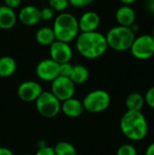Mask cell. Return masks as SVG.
Returning <instances> with one entry per match:
<instances>
[{
  "instance_id": "cell-1",
  "label": "cell",
  "mask_w": 154,
  "mask_h": 155,
  "mask_svg": "<svg viewBox=\"0 0 154 155\" xmlns=\"http://www.w3.org/2000/svg\"><path fill=\"white\" fill-rule=\"evenodd\" d=\"M76 49L78 53L87 59L101 57L108 48L104 35L93 32H81L76 37Z\"/></svg>"
},
{
  "instance_id": "cell-2",
  "label": "cell",
  "mask_w": 154,
  "mask_h": 155,
  "mask_svg": "<svg viewBox=\"0 0 154 155\" xmlns=\"http://www.w3.org/2000/svg\"><path fill=\"white\" fill-rule=\"evenodd\" d=\"M120 128L123 135L131 141L143 140L148 134V123L142 111H128L123 115Z\"/></svg>"
},
{
  "instance_id": "cell-3",
  "label": "cell",
  "mask_w": 154,
  "mask_h": 155,
  "mask_svg": "<svg viewBox=\"0 0 154 155\" xmlns=\"http://www.w3.org/2000/svg\"><path fill=\"white\" fill-rule=\"evenodd\" d=\"M52 28L55 39L65 43H70L75 39L79 33L78 20L72 14L65 12H63L55 18Z\"/></svg>"
},
{
  "instance_id": "cell-4",
  "label": "cell",
  "mask_w": 154,
  "mask_h": 155,
  "mask_svg": "<svg viewBox=\"0 0 154 155\" xmlns=\"http://www.w3.org/2000/svg\"><path fill=\"white\" fill-rule=\"evenodd\" d=\"M108 47L114 51L123 52L131 48L134 38L135 33L130 27L116 25L112 27L105 35Z\"/></svg>"
},
{
  "instance_id": "cell-5",
  "label": "cell",
  "mask_w": 154,
  "mask_h": 155,
  "mask_svg": "<svg viewBox=\"0 0 154 155\" xmlns=\"http://www.w3.org/2000/svg\"><path fill=\"white\" fill-rule=\"evenodd\" d=\"M82 102L84 110L92 114H98L110 106L111 96L106 91L98 89L87 94Z\"/></svg>"
},
{
  "instance_id": "cell-6",
  "label": "cell",
  "mask_w": 154,
  "mask_h": 155,
  "mask_svg": "<svg viewBox=\"0 0 154 155\" xmlns=\"http://www.w3.org/2000/svg\"><path fill=\"white\" fill-rule=\"evenodd\" d=\"M34 102L37 112L45 118H53L61 111V102L51 91H43Z\"/></svg>"
},
{
  "instance_id": "cell-7",
  "label": "cell",
  "mask_w": 154,
  "mask_h": 155,
  "mask_svg": "<svg viewBox=\"0 0 154 155\" xmlns=\"http://www.w3.org/2000/svg\"><path fill=\"white\" fill-rule=\"evenodd\" d=\"M132 54L138 60H148L154 55V39L151 35H142L134 38L130 48Z\"/></svg>"
},
{
  "instance_id": "cell-8",
  "label": "cell",
  "mask_w": 154,
  "mask_h": 155,
  "mask_svg": "<svg viewBox=\"0 0 154 155\" xmlns=\"http://www.w3.org/2000/svg\"><path fill=\"white\" fill-rule=\"evenodd\" d=\"M51 83V92L60 102L74 97L75 94V84L69 77L59 75Z\"/></svg>"
},
{
  "instance_id": "cell-9",
  "label": "cell",
  "mask_w": 154,
  "mask_h": 155,
  "mask_svg": "<svg viewBox=\"0 0 154 155\" xmlns=\"http://www.w3.org/2000/svg\"><path fill=\"white\" fill-rule=\"evenodd\" d=\"M37 77L44 82H53L59 76V64L53 59H44L40 61L35 67Z\"/></svg>"
},
{
  "instance_id": "cell-10",
  "label": "cell",
  "mask_w": 154,
  "mask_h": 155,
  "mask_svg": "<svg viewBox=\"0 0 154 155\" xmlns=\"http://www.w3.org/2000/svg\"><path fill=\"white\" fill-rule=\"evenodd\" d=\"M72 57L73 50L68 43L55 40L50 45V58L59 64L70 62Z\"/></svg>"
},
{
  "instance_id": "cell-11",
  "label": "cell",
  "mask_w": 154,
  "mask_h": 155,
  "mask_svg": "<svg viewBox=\"0 0 154 155\" xmlns=\"http://www.w3.org/2000/svg\"><path fill=\"white\" fill-rule=\"evenodd\" d=\"M42 92V86L34 81H25L17 88V95L24 102H34Z\"/></svg>"
},
{
  "instance_id": "cell-12",
  "label": "cell",
  "mask_w": 154,
  "mask_h": 155,
  "mask_svg": "<svg viewBox=\"0 0 154 155\" xmlns=\"http://www.w3.org/2000/svg\"><path fill=\"white\" fill-rule=\"evenodd\" d=\"M100 16L96 12L87 11L84 13L78 20L79 30L81 32L96 31L100 25Z\"/></svg>"
},
{
  "instance_id": "cell-13",
  "label": "cell",
  "mask_w": 154,
  "mask_h": 155,
  "mask_svg": "<svg viewBox=\"0 0 154 155\" xmlns=\"http://www.w3.org/2000/svg\"><path fill=\"white\" fill-rule=\"evenodd\" d=\"M17 17L25 25H34L41 20L40 9L34 5H25L21 8Z\"/></svg>"
},
{
  "instance_id": "cell-14",
  "label": "cell",
  "mask_w": 154,
  "mask_h": 155,
  "mask_svg": "<svg viewBox=\"0 0 154 155\" xmlns=\"http://www.w3.org/2000/svg\"><path fill=\"white\" fill-rule=\"evenodd\" d=\"M61 111L63 114L71 118H76L83 114L84 108L83 105V102L72 97L67 99L61 104Z\"/></svg>"
},
{
  "instance_id": "cell-15",
  "label": "cell",
  "mask_w": 154,
  "mask_h": 155,
  "mask_svg": "<svg viewBox=\"0 0 154 155\" xmlns=\"http://www.w3.org/2000/svg\"><path fill=\"white\" fill-rule=\"evenodd\" d=\"M115 18L119 25L130 27L136 21V13L130 5H123L117 9Z\"/></svg>"
},
{
  "instance_id": "cell-16",
  "label": "cell",
  "mask_w": 154,
  "mask_h": 155,
  "mask_svg": "<svg viewBox=\"0 0 154 155\" xmlns=\"http://www.w3.org/2000/svg\"><path fill=\"white\" fill-rule=\"evenodd\" d=\"M17 20V15L15 9L6 5L0 6V28L4 30L11 29L15 26Z\"/></svg>"
},
{
  "instance_id": "cell-17",
  "label": "cell",
  "mask_w": 154,
  "mask_h": 155,
  "mask_svg": "<svg viewBox=\"0 0 154 155\" xmlns=\"http://www.w3.org/2000/svg\"><path fill=\"white\" fill-rule=\"evenodd\" d=\"M35 39L37 43L41 45H51L56 39L52 27L44 26L37 30L35 33Z\"/></svg>"
},
{
  "instance_id": "cell-18",
  "label": "cell",
  "mask_w": 154,
  "mask_h": 155,
  "mask_svg": "<svg viewBox=\"0 0 154 155\" xmlns=\"http://www.w3.org/2000/svg\"><path fill=\"white\" fill-rule=\"evenodd\" d=\"M144 104V96L137 92H133L128 94L125 100V105L128 111H142Z\"/></svg>"
},
{
  "instance_id": "cell-19",
  "label": "cell",
  "mask_w": 154,
  "mask_h": 155,
  "mask_svg": "<svg viewBox=\"0 0 154 155\" xmlns=\"http://www.w3.org/2000/svg\"><path fill=\"white\" fill-rule=\"evenodd\" d=\"M16 62L11 56L0 57V77H9L16 71Z\"/></svg>"
},
{
  "instance_id": "cell-20",
  "label": "cell",
  "mask_w": 154,
  "mask_h": 155,
  "mask_svg": "<svg viewBox=\"0 0 154 155\" xmlns=\"http://www.w3.org/2000/svg\"><path fill=\"white\" fill-rule=\"evenodd\" d=\"M89 75V70L86 66L83 64H75L74 65L73 72L69 78L74 84H83L88 80Z\"/></svg>"
},
{
  "instance_id": "cell-21",
  "label": "cell",
  "mask_w": 154,
  "mask_h": 155,
  "mask_svg": "<svg viewBox=\"0 0 154 155\" xmlns=\"http://www.w3.org/2000/svg\"><path fill=\"white\" fill-rule=\"evenodd\" d=\"M55 155H76L75 147L69 142L62 141L55 144L54 147Z\"/></svg>"
},
{
  "instance_id": "cell-22",
  "label": "cell",
  "mask_w": 154,
  "mask_h": 155,
  "mask_svg": "<svg viewBox=\"0 0 154 155\" xmlns=\"http://www.w3.org/2000/svg\"><path fill=\"white\" fill-rule=\"evenodd\" d=\"M49 6L55 12H64L69 5L68 0H48Z\"/></svg>"
},
{
  "instance_id": "cell-23",
  "label": "cell",
  "mask_w": 154,
  "mask_h": 155,
  "mask_svg": "<svg viewBox=\"0 0 154 155\" xmlns=\"http://www.w3.org/2000/svg\"><path fill=\"white\" fill-rule=\"evenodd\" d=\"M116 155H138V153L136 148L133 144L125 143L118 148Z\"/></svg>"
},
{
  "instance_id": "cell-24",
  "label": "cell",
  "mask_w": 154,
  "mask_h": 155,
  "mask_svg": "<svg viewBox=\"0 0 154 155\" xmlns=\"http://www.w3.org/2000/svg\"><path fill=\"white\" fill-rule=\"evenodd\" d=\"M73 68H74V65L70 62L60 64H59V75L70 77V75L73 72Z\"/></svg>"
},
{
  "instance_id": "cell-25",
  "label": "cell",
  "mask_w": 154,
  "mask_h": 155,
  "mask_svg": "<svg viewBox=\"0 0 154 155\" xmlns=\"http://www.w3.org/2000/svg\"><path fill=\"white\" fill-rule=\"evenodd\" d=\"M54 11L50 7H44L43 9H40V15H41V20H44V21H49L54 17Z\"/></svg>"
},
{
  "instance_id": "cell-26",
  "label": "cell",
  "mask_w": 154,
  "mask_h": 155,
  "mask_svg": "<svg viewBox=\"0 0 154 155\" xmlns=\"http://www.w3.org/2000/svg\"><path fill=\"white\" fill-rule=\"evenodd\" d=\"M144 100H145V104L154 109V86L149 88L144 95Z\"/></svg>"
},
{
  "instance_id": "cell-27",
  "label": "cell",
  "mask_w": 154,
  "mask_h": 155,
  "mask_svg": "<svg viewBox=\"0 0 154 155\" xmlns=\"http://www.w3.org/2000/svg\"><path fill=\"white\" fill-rule=\"evenodd\" d=\"M68 1H69V5L76 8L89 5L93 2V0H68Z\"/></svg>"
},
{
  "instance_id": "cell-28",
  "label": "cell",
  "mask_w": 154,
  "mask_h": 155,
  "mask_svg": "<svg viewBox=\"0 0 154 155\" xmlns=\"http://www.w3.org/2000/svg\"><path fill=\"white\" fill-rule=\"evenodd\" d=\"M34 155H55L54 152V148L50 147V146H46L44 145L42 147H40L37 152L35 153Z\"/></svg>"
},
{
  "instance_id": "cell-29",
  "label": "cell",
  "mask_w": 154,
  "mask_h": 155,
  "mask_svg": "<svg viewBox=\"0 0 154 155\" xmlns=\"http://www.w3.org/2000/svg\"><path fill=\"white\" fill-rule=\"evenodd\" d=\"M21 2L22 0H5V5L12 9H15L21 5Z\"/></svg>"
},
{
  "instance_id": "cell-30",
  "label": "cell",
  "mask_w": 154,
  "mask_h": 155,
  "mask_svg": "<svg viewBox=\"0 0 154 155\" xmlns=\"http://www.w3.org/2000/svg\"><path fill=\"white\" fill-rule=\"evenodd\" d=\"M145 6L149 13L154 15V0H146Z\"/></svg>"
},
{
  "instance_id": "cell-31",
  "label": "cell",
  "mask_w": 154,
  "mask_h": 155,
  "mask_svg": "<svg viewBox=\"0 0 154 155\" xmlns=\"http://www.w3.org/2000/svg\"><path fill=\"white\" fill-rule=\"evenodd\" d=\"M0 155H14L13 152L5 147H0Z\"/></svg>"
},
{
  "instance_id": "cell-32",
  "label": "cell",
  "mask_w": 154,
  "mask_h": 155,
  "mask_svg": "<svg viewBox=\"0 0 154 155\" xmlns=\"http://www.w3.org/2000/svg\"><path fill=\"white\" fill-rule=\"evenodd\" d=\"M145 155H154V142L148 145V147L146 148Z\"/></svg>"
},
{
  "instance_id": "cell-33",
  "label": "cell",
  "mask_w": 154,
  "mask_h": 155,
  "mask_svg": "<svg viewBox=\"0 0 154 155\" xmlns=\"http://www.w3.org/2000/svg\"><path fill=\"white\" fill-rule=\"evenodd\" d=\"M122 4H123L124 5H131L133 4H134L137 0H119Z\"/></svg>"
},
{
  "instance_id": "cell-34",
  "label": "cell",
  "mask_w": 154,
  "mask_h": 155,
  "mask_svg": "<svg viewBox=\"0 0 154 155\" xmlns=\"http://www.w3.org/2000/svg\"><path fill=\"white\" fill-rule=\"evenodd\" d=\"M130 28L133 30V32H134V33H136V32H138L139 31V29H140V26H139V25L135 22L134 24H133L131 26H130Z\"/></svg>"
},
{
  "instance_id": "cell-35",
  "label": "cell",
  "mask_w": 154,
  "mask_h": 155,
  "mask_svg": "<svg viewBox=\"0 0 154 155\" xmlns=\"http://www.w3.org/2000/svg\"><path fill=\"white\" fill-rule=\"evenodd\" d=\"M152 37H153V39H154V27H153V29H152V35H151Z\"/></svg>"
},
{
  "instance_id": "cell-36",
  "label": "cell",
  "mask_w": 154,
  "mask_h": 155,
  "mask_svg": "<svg viewBox=\"0 0 154 155\" xmlns=\"http://www.w3.org/2000/svg\"><path fill=\"white\" fill-rule=\"evenodd\" d=\"M24 155H27V154H24Z\"/></svg>"
}]
</instances>
